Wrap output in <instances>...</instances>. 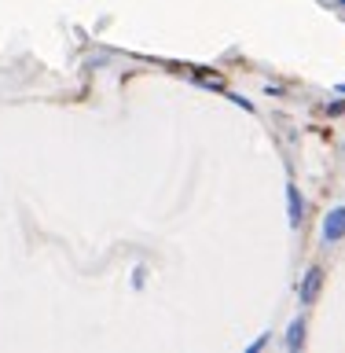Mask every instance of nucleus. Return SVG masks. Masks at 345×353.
I'll list each match as a JSON object with an SVG mask.
<instances>
[{"mask_svg":"<svg viewBox=\"0 0 345 353\" xmlns=\"http://www.w3.org/2000/svg\"><path fill=\"white\" fill-rule=\"evenodd\" d=\"M320 287H324V269H320V265H309L305 276H302V283H297V302L313 305L320 298Z\"/></svg>","mask_w":345,"mask_h":353,"instance_id":"nucleus-1","label":"nucleus"},{"mask_svg":"<svg viewBox=\"0 0 345 353\" xmlns=\"http://www.w3.org/2000/svg\"><path fill=\"white\" fill-rule=\"evenodd\" d=\"M324 239L327 243L345 239V206H331L327 210V217H324Z\"/></svg>","mask_w":345,"mask_h":353,"instance_id":"nucleus-2","label":"nucleus"},{"mask_svg":"<svg viewBox=\"0 0 345 353\" xmlns=\"http://www.w3.org/2000/svg\"><path fill=\"white\" fill-rule=\"evenodd\" d=\"M286 210H291V228H302L305 199H302V192H297V184H286Z\"/></svg>","mask_w":345,"mask_h":353,"instance_id":"nucleus-3","label":"nucleus"},{"mask_svg":"<svg viewBox=\"0 0 345 353\" xmlns=\"http://www.w3.org/2000/svg\"><path fill=\"white\" fill-rule=\"evenodd\" d=\"M305 339H309L305 316L291 320V327H286V350H291V353H302V350H305Z\"/></svg>","mask_w":345,"mask_h":353,"instance_id":"nucleus-4","label":"nucleus"},{"mask_svg":"<svg viewBox=\"0 0 345 353\" xmlns=\"http://www.w3.org/2000/svg\"><path fill=\"white\" fill-rule=\"evenodd\" d=\"M191 77H195L202 88H209V92H224V77L213 74V70H202V66H198V70H191Z\"/></svg>","mask_w":345,"mask_h":353,"instance_id":"nucleus-5","label":"nucleus"},{"mask_svg":"<svg viewBox=\"0 0 345 353\" xmlns=\"http://www.w3.org/2000/svg\"><path fill=\"white\" fill-rule=\"evenodd\" d=\"M264 346H269V335H261V339H253V342H250V346H247V353H258V350H264Z\"/></svg>","mask_w":345,"mask_h":353,"instance_id":"nucleus-6","label":"nucleus"},{"mask_svg":"<svg viewBox=\"0 0 345 353\" xmlns=\"http://www.w3.org/2000/svg\"><path fill=\"white\" fill-rule=\"evenodd\" d=\"M327 114H345V103H327Z\"/></svg>","mask_w":345,"mask_h":353,"instance_id":"nucleus-7","label":"nucleus"},{"mask_svg":"<svg viewBox=\"0 0 345 353\" xmlns=\"http://www.w3.org/2000/svg\"><path fill=\"white\" fill-rule=\"evenodd\" d=\"M335 92H342V96H345V81H342V85H335Z\"/></svg>","mask_w":345,"mask_h":353,"instance_id":"nucleus-8","label":"nucleus"},{"mask_svg":"<svg viewBox=\"0 0 345 353\" xmlns=\"http://www.w3.org/2000/svg\"><path fill=\"white\" fill-rule=\"evenodd\" d=\"M338 4H342V8H345V0H338Z\"/></svg>","mask_w":345,"mask_h":353,"instance_id":"nucleus-9","label":"nucleus"}]
</instances>
